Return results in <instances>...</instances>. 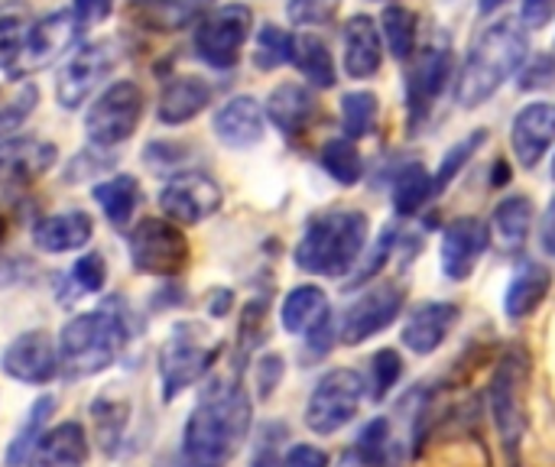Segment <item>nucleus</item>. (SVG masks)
I'll list each match as a JSON object with an SVG mask.
<instances>
[{
    "instance_id": "obj_37",
    "label": "nucleus",
    "mask_w": 555,
    "mask_h": 467,
    "mask_svg": "<svg viewBox=\"0 0 555 467\" xmlns=\"http://www.w3.org/2000/svg\"><path fill=\"white\" fill-rule=\"evenodd\" d=\"M380 33L387 39V49H390L393 59H400V62H410L413 59L416 36H420L416 13L413 10H406V7H387L380 13Z\"/></svg>"
},
{
    "instance_id": "obj_4",
    "label": "nucleus",
    "mask_w": 555,
    "mask_h": 467,
    "mask_svg": "<svg viewBox=\"0 0 555 467\" xmlns=\"http://www.w3.org/2000/svg\"><path fill=\"white\" fill-rule=\"evenodd\" d=\"M127 319L104 306L98 312H81L59 332V371L68 380H85L101 374L117 361L127 345Z\"/></svg>"
},
{
    "instance_id": "obj_12",
    "label": "nucleus",
    "mask_w": 555,
    "mask_h": 467,
    "mask_svg": "<svg viewBox=\"0 0 555 467\" xmlns=\"http://www.w3.org/2000/svg\"><path fill=\"white\" fill-rule=\"evenodd\" d=\"M120 52L111 39H98V42H85L72 52V59L59 68V78H55V101L65 107V111H78L91 94L94 88L114 72Z\"/></svg>"
},
{
    "instance_id": "obj_49",
    "label": "nucleus",
    "mask_w": 555,
    "mask_h": 467,
    "mask_svg": "<svg viewBox=\"0 0 555 467\" xmlns=\"http://www.w3.org/2000/svg\"><path fill=\"white\" fill-rule=\"evenodd\" d=\"M280 377H283V358L270 354V358H263V361L257 364V387H260V397H263V400L276 390Z\"/></svg>"
},
{
    "instance_id": "obj_42",
    "label": "nucleus",
    "mask_w": 555,
    "mask_h": 467,
    "mask_svg": "<svg viewBox=\"0 0 555 467\" xmlns=\"http://www.w3.org/2000/svg\"><path fill=\"white\" fill-rule=\"evenodd\" d=\"M390 445H393V439H390V423H387V419H374V423H367L364 432L358 436L354 455H358V462L364 467H384L387 465V458H390Z\"/></svg>"
},
{
    "instance_id": "obj_40",
    "label": "nucleus",
    "mask_w": 555,
    "mask_h": 467,
    "mask_svg": "<svg viewBox=\"0 0 555 467\" xmlns=\"http://www.w3.org/2000/svg\"><path fill=\"white\" fill-rule=\"evenodd\" d=\"M377 124V94L371 91H348L341 98V130L348 140H361Z\"/></svg>"
},
{
    "instance_id": "obj_31",
    "label": "nucleus",
    "mask_w": 555,
    "mask_h": 467,
    "mask_svg": "<svg viewBox=\"0 0 555 467\" xmlns=\"http://www.w3.org/2000/svg\"><path fill=\"white\" fill-rule=\"evenodd\" d=\"M293 65L302 72V78L312 88H335L338 72H335V59L325 46V39H319L315 33H299L293 42Z\"/></svg>"
},
{
    "instance_id": "obj_43",
    "label": "nucleus",
    "mask_w": 555,
    "mask_h": 467,
    "mask_svg": "<svg viewBox=\"0 0 555 467\" xmlns=\"http://www.w3.org/2000/svg\"><path fill=\"white\" fill-rule=\"evenodd\" d=\"M400 374H403L400 354L390 351V348L377 351V354L371 358V397H374V400H384V397L397 387Z\"/></svg>"
},
{
    "instance_id": "obj_10",
    "label": "nucleus",
    "mask_w": 555,
    "mask_h": 467,
    "mask_svg": "<svg viewBox=\"0 0 555 467\" xmlns=\"http://www.w3.org/2000/svg\"><path fill=\"white\" fill-rule=\"evenodd\" d=\"M361 400H364V377L358 371H348V367L328 371L315 384L306 403V426L315 436H335L358 416Z\"/></svg>"
},
{
    "instance_id": "obj_2",
    "label": "nucleus",
    "mask_w": 555,
    "mask_h": 467,
    "mask_svg": "<svg viewBox=\"0 0 555 467\" xmlns=\"http://www.w3.org/2000/svg\"><path fill=\"white\" fill-rule=\"evenodd\" d=\"M524 62H527L524 26H517V20H498L472 46L455 81V101L468 111L491 101L504 88V81L524 68Z\"/></svg>"
},
{
    "instance_id": "obj_30",
    "label": "nucleus",
    "mask_w": 555,
    "mask_h": 467,
    "mask_svg": "<svg viewBox=\"0 0 555 467\" xmlns=\"http://www.w3.org/2000/svg\"><path fill=\"white\" fill-rule=\"evenodd\" d=\"M328 296L319 289V286H296L283 309H280V319H283V328L289 335H309L322 319H328Z\"/></svg>"
},
{
    "instance_id": "obj_11",
    "label": "nucleus",
    "mask_w": 555,
    "mask_h": 467,
    "mask_svg": "<svg viewBox=\"0 0 555 467\" xmlns=\"http://www.w3.org/2000/svg\"><path fill=\"white\" fill-rule=\"evenodd\" d=\"M78 39V29H75V20H72V10H55V13H46L39 16L36 23H29L23 29V39L20 46L13 49V55L3 62V72L13 75V78H26L46 65H52L72 42Z\"/></svg>"
},
{
    "instance_id": "obj_36",
    "label": "nucleus",
    "mask_w": 555,
    "mask_h": 467,
    "mask_svg": "<svg viewBox=\"0 0 555 467\" xmlns=\"http://www.w3.org/2000/svg\"><path fill=\"white\" fill-rule=\"evenodd\" d=\"M433 192H436V182L429 179L426 166L410 163L393 179V208L400 215H416L433 198Z\"/></svg>"
},
{
    "instance_id": "obj_23",
    "label": "nucleus",
    "mask_w": 555,
    "mask_h": 467,
    "mask_svg": "<svg viewBox=\"0 0 555 467\" xmlns=\"http://www.w3.org/2000/svg\"><path fill=\"white\" fill-rule=\"evenodd\" d=\"M341 42H345V72L348 78H358V81H367L380 72L384 65V46H380V29L371 16L358 13L345 23V33H341Z\"/></svg>"
},
{
    "instance_id": "obj_46",
    "label": "nucleus",
    "mask_w": 555,
    "mask_h": 467,
    "mask_svg": "<svg viewBox=\"0 0 555 467\" xmlns=\"http://www.w3.org/2000/svg\"><path fill=\"white\" fill-rule=\"evenodd\" d=\"M72 280L85 289V293H98L104 289L107 283V267H104V257L101 254H85L75 260L72 267Z\"/></svg>"
},
{
    "instance_id": "obj_52",
    "label": "nucleus",
    "mask_w": 555,
    "mask_h": 467,
    "mask_svg": "<svg viewBox=\"0 0 555 467\" xmlns=\"http://www.w3.org/2000/svg\"><path fill=\"white\" fill-rule=\"evenodd\" d=\"M540 244H543V250L550 257H555V195L550 208H546V215H543V224H540Z\"/></svg>"
},
{
    "instance_id": "obj_51",
    "label": "nucleus",
    "mask_w": 555,
    "mask_h": 467,
    "mask_svg": "<svg viewBox=\"0 0 555 467\" xmlns=\"http://www.w3.org/2000/svg\"><path fill=\"white\" fill-rule=\"evenodd\" d=\"M283 467H328V455L315 445H296L283 458Z\"/></svg>"
},
{
    "instance_id": "obj_57",
    "label": "nucleus",
    "mask_w": 555,
    "mask_h": 467,
    "mask_svg": "<svg viewBox=\"0 0 555 467\" xmlns=\"http://www.w3.org/2000/svg\"><path fill=\"white\" fill-rule=\"evenodd\" d=\"M553 179H555V159H553Z\"/></svg>"
},
{
    "instance_id": "obj_25",
    "label": "nucleus",
    "mask_w": 555,
    "mask_h": 467,
    "mask_svg": "<svg viewBox=\"0 0 555 467\" xmlns=\"http://www.w3.org/2000/svg\"><path fill=\"white\" fill-rule=\"evenodd\" d=\"M91 234L94 224L85 211H59L33 224V244L42 254H75L91 241Z\"/></svg>"
},
{
    "instance_id": "obj_5",
    "label": "nucleus",
    "mask_w": 555,
    "mask_h": 467,
    "mask_svg": "<svg viewBox=\"0 0 555 467\" xmlns=\"http://www.w3.org/2000/svg\"><path fill=\"white\" fill-rule=\"evenodd\" d=\"M143 111H146L143 88L137 81H114L85 111V137L91 140V146L101 150L120 146L137 133Z\"/></svg>"
},
{
    "instance_id": "obj_13",
    "label": "nucleus",
    "mask_w": 555,
    "mask_h": 467,
    "mask_svg": "<svg viewBox=\"0 0 555 467\" xmlns=\"http://www.w3.org/2000/svg\"><path fill=\"white\" fill-rule=\"evenodd\" d=\"M221 202H224L221 185L211 176H205V172H179L159 192L163 215L172 224H179V228L208 221L211 215L221 211Z\"/></svg>"
},
{
    "instance_id": "obj_19",
    "label": "nucleus",
    "mask_w": 555,
    "mask_h": 467,
    "mask_svg": "<svg viewBox=\"0 0 555 467\" xmlns=\"http://www.w3.org/2000/svg\"><path fill=\"white\" fill-rule=\"evenodd\" d=\"M555 143V104L533 101L527 104L511 127V146L524 169H537Z\"/></svg>"
},
{
    "instance_id": "obj_54",
    "label": "nucleus",
    "mask_w": 555,
    "mask_h": 467,
    "mask_svg": "<svg viewBox=\"0 0 555 467\" xmlns=\"http://www.w3.org/2000/svg\"><path fill=\"white\" fill-rule=\"evenodd\" d=\"M504 3H507V0H478V10H481V13H494V10H501Z\"/></svg>"
},
{
    "instance_id": "obj_33",
    "label": "nucleus",
    "mask_w": 555,
    "mask_h": 467,
    "mask_svg": "<svg viewBox=\"0 0 555 467\" xmlns=\"http://www.w3.org/2000/svg\"><path fill=\"white\" fill-rule=\"evenodd\" d=\"M530 224H533V205H530L527 195H511L494 211V234H498L501 247L511 250V254L527 244Z\"/></svg>"
},
{
    "instance_id": "obj_8",
    "label": "nucleus",
    "mask_w": 555,
    "mask_h": 467,
    "mask_svg": "<svg viewBox=\"0 0 555 467\" xmlns=\"http://www.w3.org/2000/svg\"><path fill=\"white\" fill-rule=\"evenodd\" d=\"M215 348L205 345L202 325H176L172 335L159 348V384H163V400H176L182 390L195 387L215 361Z\"/></svg>"
},
{
    "instance_id": "obj_53",
    "label": "nucleus",
    "mask_w": 555,
    "mask_h": 467,
    "mask_svg": "<svg viewBox=\"0 0 555 467\" xmlns=\"http://www.w3.org/2000/svg\"><path fill=\"white\" fill-rule=\"evenodd\" d=\"M511 179V166H507V159H498L494 163V176H491V185H504Z\"/></svg>"
},
{
    "instance_id": "obj_17",
    "label": "nucleus",
    "mask_w": 555,
    "mask_h": 467,
    "mask_svg": "<svg viewBox=\"0 0 555 467\" xmlns=\"http://www.w3.org/2000/svg\"><path fill=\"white\" fill-rule=\"evenodd\" d=\"M488 244H491V234L481 218H455L442 234V250H439L442 273L455 283L468 280L481 254L488 250Z\"/></svg>"
},
{
    "instance_id": "obj_20",
    "label": "nucleus",
    "mask_w": 555,
    "mask_h": 467,
    "mask_svg": "<svg viewBox=\"0 0 555 467\" xmlns=\"http://www.w3.org/2000/svg\"><path fill=\"white\" fill-rule=\"evenodd\" d=\"M263 104L250 94H237L215 111L211 130L228 150H250L263 140Z\"/></svg>"
},
{
    "instance_id": "obj_32",
    "label": "nucleus",
    "mask_w": 555,
    "mask_h": 467,
    "mask_svg": "<svg viewBox=\"0 0 555 467\" xmlns=\"http://www.w3.org/2000/svg\"><path fill=\"white\" fill-rule=\"evenodd\" d=\"M91 198L101 205V211L111 224L124 228L140 205V182L133 176H111L91 189Z\"/></svg>"
},
{
    "instance_id": "obj_39",
    "label": "nucleus",
    "mask_w": 555,
    "mask_h": 467,
    "mask_svg": "<svg viewBox=\"0 0 555 467\" xmlns=\"http://www.w3.org/2000/svg\"><path fill=\"white\" fill-rule=\"evenodd\" d=\"M293 42L296 36L276 23H263L257 33V49H254V65L263 72H273L286 62H293Z\"/></svg>"
},
{
    "instance_id": "obj_34",
    "label": "nucleus",
    "mask_w": 555,
    "mask_h": 467,
    "mask_svg": "<svg viewBox=\"0 0 555 467\" xmlns=\"http://www.w3.org/2000/svg\"><path fill=\"white\" fill-rule=\"evenodd\" d=\"M52 413H55V400L52 397H42V400L33 403L26 423L20 426V432L13 436V442L7 449V467H23L33 458V449L42 439V429H46V423H49Z\"/></svg>"
},
{
    "instance_id": "obj_35",
    "label": "nucleus",
    "mask_w": 555,
    "mask_h": 467,
    "mask_svg": "<svg viewBox=\"0 0 555 467\" xmlns=\"http://www.w3.org/2000/svg\"><path fill=\"white\" fill-rule=\"evenodd\" d=\"M319 163L338 185H358L364 176V159H361L354 140H348V137L328 140L319 153Z\"/></svg>"
},
{
    "instance_id": "obj_22",
    "label": "nucleus",
    "mask_w": 555,
    "mask_h": 467,
    "mask_svg": "<svg viewBox=\"0 0 555 467\" xmlns=\"http://www.w3.org/2000/svg\"><path fill=\"white\" fill-rule=\"evenodd\" d=\"M211 104V85L198 75H176L163 85L156 101V120L166 127H182L195 120Z\"/></svg>"
},
{
    "instance_id": "obj_27",
    "label": "nucleus",
    "mask_w": 555,
    "mask_h": 467,
    "mask_svg": "<svg viewBox=\"0 0 555 467\" xmlns=\"http://www.w3.org/2000/svg\"><path fill=\"white\" fill-rule=\"evenodd\" d=\"M130 413H133V403L120 387H107L104 393L94 397L91 423H94V436H98V445L104 455H117V449L124 445Z\"/></svg>"
},
{
    "instance_id": "obj_38",
    "label": "nucleus",
    "mask_w": 555,
    "mask_h": 467,
    "mask_svg": "<svg viewBox=\"0 0 555 467\" xmlns=\"http://www.w3.org/2000/svg\"><path fill=\"white\" fill-rule=\"evenodd\" d=\"M39 88L26 78H20L10 91H0V140L13 137L36 111Z\"/></svg>"
},
{
    "instance_id": "obj_18",
    "label": "nucleus",
    "mask_w": 555,
    "mask_h": 467,
    "mask_svg": "<svg viewBox=\"0 0 555 467\" xmlns=\"http://www.w3.org/2000/svg\"><path fill=\"white\" fill-rule=\"evenodd\" d=\"M55 143L42 137L0 140V185H33L55 166Z\"/></svg>"
},
{
    "instance_id": "obj_44",
    "label": "nucleus",
    "mask_w": 555,
    "mask_h": 467,
    "mask_svg": "<svg viewBox=\"0 0 555 467\" xmlns=\"http://www.w3.org/2000/svg\"><path fill=\"white\" fill-rule=\"evenodd\" d=\"M338 7L341 0H289L286 16L296 26H319V23H328L338 13Z\"/></svg>"
},
{
    "instance_id": "obj_15",
    "label": "nucleus",
    "mask_w": 555,
    "mask_h": 467,
    "mask_svg": "<svg viewBox=\"0 0 555 467\" xmlns=\"http://www.w3.org/2000/svg\"><path fill=\"white\" fill-rule=\"evenodd\" d=\"M406 302V289L397 283H380L374 289H367L358 302H351V309L341 319V341L345 345H364L367 338L387 332L397 315L403 312Z\"/></svg>"
},
{
    "instance_id": "obj_24",
    "label": "nucleus",
    "mask_w": 555,
    "mask_h": 467,
    "mask_svg": "<svg viewBox=\"0 0 555 467\" xmlns=\"http://www.w3.org/2000/svg\"><path fill=\"white\" fill-rule=\"evenodd\" d=\"M459 322V309L452 302H426L420 306L406 325H403V345L413 351V354H433L446 345L452 325Z\"/></svg>"
},
{
    "instance_id": "obj_16",
    "label": "nucleus",
    "mask_w": 555,
    "mask_h": 467,
    "mask_svg": "<svg viewBox=\"0 0 555 467\" xmlns=\"http://www.w3.org/2000/svg\"><path fill=\"white\" fill-rule=\"evenodd\" d=\"M0 367L20 384L46 387L59 377V351L46 332H26L7 345V351L0 354Z\"/></svg>"
},
{
    "instance_id": "obj_55",
    "label": "nucleus",
    "mask_w": 555,
    "mask_h": 467,
    "mask_svg": "<svg viewBox=\"0 0 555 467\" xmlns=\"http://www.w3.org/2000/svg\"><path fill=\"white\" fill-rule=\"evenodd\" d=\"M16 7H20V0H0V16L3 13H16Z\"/></svg>"
},
{
    "instance_id": "obj_6",
    "label": "nucleus",
    "mask_w": 555,
    "mask_h": 467,
    "mask_svg": "<svg viewBox=\"0 0 555 467\" xmlns=\"http://www.w3.org/2000/svg\"><path fill=\"white\" fill-rule=\"evenodd\" d=\"M527 387H530V361L524 351H511L491 380V410L511 458H517L520 442L527 436Z\"/></svg>"
},
{
    "instance_id": "obj_56",
    "label": "nucleus",
    "mask_w": 555,
    "mask_h": 467,
    "mask_svg": "<svg viewBox=\"0 0 555 467\" xmlns=\"http://www.w3.org/2000/svg\"><path fill=\"white\" fill-rule=\"evenodd\" d=\"M341 467H361V462H358V455H348V458L341 462Z\"/></svg>"
},
{
    "instance_id": "obj_28",
    "label": "nucleus",
    "mask_w": 555,
    "mask_h": 467,
    "mask_svg": "<svg viewBox=\"0 0 555 467\" xmlns=\"http://www.w3.org/2000/svg\"><path fill=\"white\" fill-rule=\"evenodd\" d=\"M88 462V439L78 423H62L33 449V467H81Z\"/></svg>"
},
{
    "instance_id": "obj_48",
    "label": "nucleus",
    "mask_w": 555,
    "mask_h": 467,
    "mask_svg": "<svg viewBox=\"0 0 555 467\" xmlns=\"http://www.w3.org/2000/svg\"><path fill=\"white\" fill-rule=\"evenodd\" d=\"M553 81H555L553 55H537V59L524 68V75H520V88H524V91H530V88H550Z\"/></svg>"
},
{
    "instance_id": "obj_29",
    "label": "nucleus",
    "mask_w": 555,
    "mask_h": 467,
    "mask_svg": "<svg viewBox=\"0 0 555 467\" xmlns=\"http://www.w3.org/2000/svg\"><path fill=\"white\" fill-rule=\"evenodd\" d=\"M140 3L150 29H163V33L198 26L218 7V0H140Z\"/></svg>"
},
{
    "instance_id": "obj_41",
    "label": "nucleus",
    "mask_w": 555,
    "mask_h": 467,
    "mask_svg": "<svg viewBox=\"0 0 555 467\" xmlns=\"http://www.w3.org/2000/svg\"><path fill=\"white\" fill-rule=\"evenodd\" d=\"M488 143V130H472L462 143H455L446 156H442V166H439V172H436V192H442V189H449L459 176H462V169L472 163V156L481 150Z\"/></svg>"
},
{
    "instance_id": "obj_45",
    "label": "nucleus",
    "mask_w": 555,
    "mask_h": 467,
    "mask_svg": "<svg viewBox=\"0 0 555 467\" xmlns=\"http://www.w3.org/2000/svg\"><path fill=\"white\" fill-rule=\"evenodd\" d=\"M393 241H397V237H393V231L387 228V231L380 234V241L371 247V254H367V263H358V267H354V273H351V280H348V286H364V283H371V280L377 276V270L387 263Z\"/></svg>"
},
{
    "instance_id": "obj_9",
    "label": "nucleus",
    "mask_w": 555,
    "mask_h": 467,
    "mask_svg": "<svg viewBox=\"0 0 555 467\" xmlns=\"http://www.w3.org/2000/svg\"><path fill=\"white\" fill-rule=\"evenodd\" d=\"M130 260L146 276H179L189 263V241L169 218H143L127 234Z\"/></svg>"
},
{
    "instance_id": "obj_50",
    "label": "nucleus",
    "mask_w": 555,
    "mask_h": 467,
    "mask_svg": "<svg viewBox=\"0 0 555 467\" xmlns=\"http://www.w3.org/2000/svg\"><path fill=\"white\" fill-rule=\"evenodd\" d=\"M555 16V0H524V10H520V20L530 26V29H543L550 26V20Z\"/></svg>"
},
{
    "instance_id": "obj_21",
    "label": "nucleus",
    "mask_w": 555,
    "mask_h": 467,
    "mask_svg": "<svg viewBox=\"0 0 555 467\" xmlns=\"http://www.w3.org/2000/svg\"><path fill=\"white\" fill-rule=\"evenodd\" d=\"M263 114H267V120H270L283 137H299V133H306L309 124L315 120L319 101H315V94H312L306 85H299V81H283V85H276V88L267 94Z\"/></svg>"
},
{
    "instance_id": "obj_47",
    "label": "nucleus",
    "mask_w": 555,
    "mask_h": 467,
    "mask_svg": "<svg viewBox=\"0 0 555 467\" xmlns=\"http://www.w3.org/2000/svg\"><path fill=\"white\" fill-rule=\"evenodd\" d=\"M68 10H72L75 29H78V39H81L91 26L104 23L114 13V0H72Z\"/></svg>"
},
{
    "instance_id": "obj_7",
    "label": "nucleus",
    "mask_w": 555,
    "mask_h": 467,
    "mask_svg": "<svg viewBox=\"0 0 555 467\" xmlns=\"http://www.w3.org/2000/svg\"><path fill=\"white\" fill-rule=\"evenodd\" d=\"M254 13L247 3H221L215 7L198 26H195V55L218 72H228L237 65L244 42L250 39Z\"/></svg>"
},
{
    "instance_id": "obj_26",
    "label": "nucleus",
    "mask_w": 555,
    "mask_h": 467,
    "mask_svg": "<svg viewBox=\"0 0 555 467\" xmlns=\"http://www.w3.org/2000/svg\"><path fill=\"white\" fill-rule=\"evenodd\" d=\"M553 286V273L537 263V260H520L514 267V276L507 283V293H504V315L520 322L527 315H533L540 309V302L546 299Z\"/></svg>"
},
{
    "instance_id": "obj_14",
    "label": "nucleus",
    "mask_w": 555,
    "mask_h": 467,
    "mask_svg": "<svg viewBox=\"0 0 555 467\" xmlns=\"http://www.w3.org/2000/svg\"><path fill=\"white\" fill-rule=\"evenodd\" d=\"M449 78H452V52L446 46H426V49L413 52L410 72H406V81H403L406 114H410L413 130L423 127V120L429 117V111L439 101Z\"/></svg>"
},
{
    "instance_id": "obj_1",
    "label": "nucleus",
    "mask_w": 555,
    "mask_h": 467,
    "mask_svg": "<svg viewBox=\"0 0 555 467\" xmlns=\"http://www.w3.org/2000/svg\"><path fill=\"white\" fill-rule=\"evenodd\" d=\"M250 432V400L241 380H211L182 436L189 467H228Z\"/></svg>"
},
{
    "instance_id": "obj_3",
    "label": "nucleus",
    "mask_w": 555,
    "mask_h": 467,
    "mask_svg": "<svg viewBox=\"0 0 555 467\" xmlns=\"http://www.w3.org/2000/svg\"><path fill=\"white\" fill-rule=\"evenodd\" d=\"M367 215L358 208L319 211L296 244V267L312 276H348L367 247Z\"/></svg>"
}]
</instances>
